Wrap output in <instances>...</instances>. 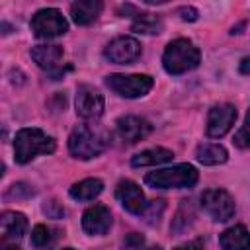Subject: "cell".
Returning <instances> with one entry per match:
<instances>
[{
    "label": "cell",
    "mask_w": 250,
    "mask_h": 250,
    "mask_svg": "<svg viewBox=\"0 0 250 250\" xmlns=\"http://www.w3.org/2000/svg\"><path fill=\"white\" fill-rule=\"evenodd\" d=\"M31 31L41 39L59 37L68 31V21L57 8H43L31 18Z\"/></svg>",
    "instance_id": "obj_6"
},
{
    "label": "cell",
    "mask_w": 250,
    "mask_h": 250,
    "mask_svg": "<svg viewBox=\"0 0 250 250\" xmlns=\"http://www.w3.org/2000/svg\"><path fill=\"white\" fill-rule=\"evenodd\" d=\"M201 207L205 209V213L219 223H225L229 219L234 217L236 213V205L234 199L230 197L229 191L221 189V188H213L201 193Z\"/></svg>",
    "instance_id": "obj_7"
},
{
    "label": "cell",
    "mask_w": 250,
    "mask_h": 250,
    "mask_svg": "<svg viewBox=\"0 0 250 250\" xmlns=\"http://www.w3.org/2000/svg\"><path fill=\"white\" fill-rule=\"evenodd\" d=\"M219 244L225 250H240V248L250 250V232L246 230V227L234 225L219 236Z\"/></svg>",
    "instance_id": "obj_17"
},
{
    "label": "cell",
    "mask_w": 250,
    "mask_h": 250,
    "mask_svg": "<svg viewBox=\"0 0 250 250\" xmlns=\"http://www.w3.org/2000/svg\"><path fill=\"white\" fill-rule=\"evenodd\" d=\"M141 53H143L141 43L131 35L115 37L104 49V57L115 64H131L141 57Z\"/></svg>",
    "instance_id": "obj_9"
},
{
    "label": "cell",
    "mask_w": 250,
    "mask_h": 250,
    "mask_svg": "<svg viewBox=\"0 0 250 250\" xmlns=\"http://www.w3.org/2000/svg\"><path fill=\"white\" fill-rule=\"evenodd\" d=\"M115 197L119 199V203L123 205L125 211L133 213V215H143L146 201H145V193L143 189L131 182V180H121L115 188Z\"/></svg>",
    "instance_id": "obj_13"
},
{
    "label": "cell",
    "mask_w": 250,
    "mask_h": 250,
    "mask_svg": "<svg viewBox=\"0 0 250 250\" xmlns=\"http://www.w3.org/2000/svg\"><path fill=\"white\" fill-rule=\"evenodd\" d=\"M29 55L39 68L51 72L53 80H57L61 74H64V70H61V61L64 55L61 45H35V47H31Z\"/></svg>",
    "instance_id": "obj_12"
},
{
    "label": "cell",
    "mask_w": 250,
    "mask_h": 250,
    "mask_svg": "<svg viewBox=\"0 0 250 250\" xmlns=\"http://www.w3.org/2000/svg\"><path fill=\"white\" fill-rule=\"evenodd\" d=\"M105 137L90 125H78L68 135V152L78 160L96 158L105 150Z\"/></svg>",
    "instance_id": "obj_4"
},
{
    "label": "cell",
    "mask_w": 250,
    "mask_h": 250,
    "mask_svg": "<svg viewBox=\"0 0 250 250\" xmlns=\"http://www.w3.org/2000/svg\"><path fill=\"white\" fill-rule=\"evenodd\" d=\"M104 96L98 88L90 86V84H82L76 88V100H74V107H76V115L86 119V121H96L102 117L104 113Z\"/></svg>",
    "instance_id": "obj_8"
},
{
    "label": "cell",
    "mask_w": 250,
    "mask_h": 250,
    "mask_svg": "<svg viewBox=\"0 0 250 250\" xmlns=\"http://www.w3.org/2000/svg\"><path fill=\"white\" fill-rule=\"evenodd\" d=\"M35 193V189L31 188V186H27V184H12L10 188H8V191H6V197L8 199H23V197H31Z\"/></svg>",
    "instance_id": "obj_26"
},
{
    "label": "cell",
    "mask_w": 250,
    "mask_h": 250,
    "mask_svg": "<svg viewBox=\"0 0 250 250\" xmlns=\"http://www.w3.org/2000/svg\"><path fill=\"white\" fill-rule=\"evenodd\" d=\"M236 121V107L232 104H217L209 109L207 115V137L221 139L225 137Z\"/></svg>",
    "instance_id": "obj_10"
},
{
    "label": "cell",
    "mask_w": 250,
    "mask_h": 250,
    "mask_svg": "<svg viewBox=\"0 0 250 250\" xmlns=\"http://www.w3.org/2000/svg\"><path fill=\"white\" fill-rule=\"evenodd\" d=\"M164 209H166L164 199H156V201L146 203V207H145V211H143L145 223H148V225H158V223H160V219H162Z\"/></svg>",
    "instance_id": "obj_24"
},
{
    "label": "cell",
    "mask_w": 250,
    "mask_h": 250,
    "mask_svg": "<svg viewBox=\"0 0 250 250\" xmlns=\"http://www.w3.org/2000/svg\"><path fill=\"white\" fill-rule=\"evenodd\" d=\"M104 191V182L98 180V178H86V180H80L78 184H74L68 193L74 201H92L96 199L100 193Z\"/></svg>",
    "instance_id": "obj_20"
},
{
    "label": "cell",
    "mask_w": 250,
    "mask_h": 250,
    "mask_svg": "<svg viewBox=\"0 0 250 250\" xmlns=\"http://www.w3.org/2000/svg\"><path fill=\"white\" fill-rule=\"evenodd\" d=\"M193 219H195V213H193L191 201H182V205H180V209H178V213L170 225V230L174 234H180V232L188 230V227L193 223Z\"/></svg>",
    "instance_id": "obj_22"
},
{
    "label": "cell",
    "mask_w": 250,
    "mask_h": 250,
    "mask_svg": "<svg viewBox=\"0 0 250 250\" xmlns=\"http://www.w3.org/2000/svg\"><path fill=\"white\" fill-rule=\"evenodd\" d=\"M238 70H240V74H250V57H244V59L240 61Z\"/></svg>",
    "instance_id": "obj_30"
},
{
    "label": "cell",
    "mask_w": 250,
    "mask_h": 250,
    "mask_svg": "<svg viewBox=\"0 0 250 250\" xmlns=\"http://www.w3.org/2000/svg\"><path fill=\"white\" fill-rule=\"evenodd\" d=\"M2 240H20L27 230V219L20 211H4L0 215Z\"/></svg>",
    "instance_id": "obj_15"
},
{
    "label": "cell",
    "mask_w": 250,
    "mask_h": 250,
    "mask_svg": "<svg viewBox=\"0 0 250 250\" xmlns=\"http://www.w3.org/2000/svg\"><path fill=\"white\" fill-rule=\"evenodd\" d=\"M197 180H199V172L191 164H176L172 168H160L145 176V184L152 189L193 188Z\"/></svg>",
    "instance_id": "obj_3"
},
{
    "label": "cell",
    "mask_w": 250,
    "mask_h": 250,
    "mask_svg": "<svg viewBox=\"0 0 250 250\" xmlns=\"http://www.w3.org/2000/svg\"><path fill=\"white\" fill-rule=\"evenodd\" d=\"M43 213H45L49 219H62L66 211H64V207H62L59 201L49 199V201L43 203Z\"/></svg>",
    "instance_id": "obj_27"
},
{
    "label": "cell",
    "mask_w": 250,
    "mask_h": 250,
    "mask_svg": "<svg viewBox=\"0 0 250 250\" xmlns=\"http://www.w3.org/2000/svg\"><path fill=\"white\" fill-rule=\"evenodd\" d=\"M55 148V139L37 127H23L14 137V158L18 164H27L37 154H51Z\"/></svg>",
    "instance_id": "obj_1"
},
{
    "label": "cell",
    "mask_w": 250,
    "mask_h": 250,
    "mask_svg": "<svg viewBox=\"0 0 250 250\" xmlns=\"http://www.w3.org/2000/svg\"><path fill=\"white\" fill-rule=\"evenodd\" d=\"M55 232H57V230H53V229L47 227V225H35L33 230H31V244H33L35 248H43V246L53 244V240L57 238Z\"/></svg>",
    "instance_id": "obj_23"
},
{
    "label": "cell",
    "mask_w": 250,
    "mask_h": 250,
    "mask_svg": "<svg viewBox=\"0 0 250 250\" xmlns=\"http://www.w3.org/2000/svg\"><path fill=\"white\" fill-rule=\"evenodd\" d=\"M105 86L121 98H143L152 90L154 80L148 74H109Z\"/></svg>",
    "instance_id": "obj_5"
},
{
    "label": "cell",
    "mask_w": 250,
    "mask_h": 250,
    "mask_svg": "<svg viewBox=\"0 0 250 250\" xmlns=\"http://www.w3.org/2000/svg\"><path fill=\"white\" fill-rule=\"evenodd\" d=\"M127 248H137V246H143L145 244V238L141 236V234H137V232H131L127 238H125V242H123Z\"/></svg>",
    "instance_id": "obj_29"
},
{
    "label": "cell",
    "mask_w": 250,
    "mask_h": 250,
    "mask_svg": "<svg viewBox=\"0 0 250 250\" xmlns=\"http://www.w3.org/2000/svg\"><path fill=\"white\" fill-rule=\"evenodd\" d=\"M111 227V213L105 205H92L82 215V229L86 234L100 236L105 234Z\"/></svg>",
    "instance_id": "obj_14"
},
{
    "label": "cell",
    "mask_w": 250,
    "mask_h": 250,
    "mask_svg": "<svg viewBox=\"0 0 250 250\" xmlns=\"http://www.w3.org/2000/svg\"><path fill=\"white\" fill-rule=\"evenodd\" d=\"M234 145L238 148H250V109L246 111V117H244L242 127L234 135Z\"/></svg>",
    "instance_id": "obj_25"
},
{
    "label": "cell",
    "mask_w": 250,
    "mask_h": 250,
    "mask_svg": "<svg viewBox=\"0 0 250 250\" xmlns=\"http://www.w3.org/2000/svg\"><path fill=\"white\" fill-rule=\"evenodd\" d=\"M115 127H117L119 139L123 143H127V145L139 143V141L146 139L152 133L150 121H146L145 117H139V115H123V117H119Z\"/></svg>",
    "instance_id": "obj_11"
},
{
    "label": "cell",
    "mask_w": 250,
    "mask_h": 250,
    "mask_svg": "<svg viewBox=\"0 0 250 250\" xmlns=\"http://www.w3.org/2000/svg\"><path fill=\"white\" fill-rule=\"evenodd\" d=\"M102 10V0H74L70 6V18L76 25H90L100 18Z\"/></svg>",
    "instance_id": "obj_16"
},
{
    "label": "cell",
    "mask_w": 250,
    "mask_h": 250,
    "mask_svg": "<svg viewBox=\"0 0 250 250\" xmlns=\"http://www.w3.org/2000/svg\"><path fill=\"white\" fill-rule=\"evenodd\" d=\"M195 156L205 166H217V164H225L229 160L227 148L217 143H201L195 150Z\"/></svg>",
    "instance_id": "obj_19"
},
{
    "label": "cell",
    "mask_w": 250,
    "mask_h": 250,
    "mask_svg": "<svg viewBox=\"0 0 250 250\" xmlns=\"http://www.w3.org/2000/svg\"><path fill=\"white\" fill-rule=\"evenodd\" d=\"M201 61L199 49L189 41V39H174L166 45L162 53V66L168 74H184L188 70H193Z\"/></svg>",
    "instance_id": "obj_2"
},
{
    "label": "cell",
    "mask_w": 250,
    "mask_h": 250,
    "mask_svg": "<svg viewBox=\"0 0 250 250\" xmlns=\"http://www.w3.org/2000/svg\"><path fill=\"white\" fill-rule=\"evenodd\" d=\"M178 14H180V18L184 20V21H195L197 20V10L195 8H191V6H182V8H178Z\"/></svg>",
    "instance_id": "obj_28"
},
{
    "label": "cell",
    "mask_w": 250,
    "mask_h": 250,
    "mask_svg": "<svg viewBox=\"0 0 250 250\" xmlns=\"http://www.w3.org/2000/svg\"><path fill=\"white\" fill-rule=\"evenodd\" d=\"M174 158V152L170 148L164 146H154V148H146L139 154H135L131 158V166L133 168H143V166H156V164H164L168 160Z\"/></svg>",
    "instance_id": "obj_18"
},
{
    "label": "cell",
    "mask_w": 250,
    "mask_h": 250,
    "mask_svg": "<svg viewBox=\"0 0 250 250\" xmlns=\"http://www.w3.org/2000/svg\"><path fill=\"white\" fill-rule=\"evenodd\" d=\"M143 2H146V4H164L168 0H143Z\"/></svg>",
    "instance_id": "obj_31"
},
{
    "label": "cell",
    "mask_w": 250,
    "mask_h": 250,
    "mask_svg": "<svg viewBox=\"0 0 250 250\" xmlns=\"http://www.w3.org/2000/svg\"><path fill=\"white\" fill-rule=\"evenodd\" d=\"M131 29H133L135 33L158 35V33H162V29H164V21H162V18L156 16V14H139V12H135Z\"/></svg>",
    "instance_id": "obj_21"
}]
</instances>
